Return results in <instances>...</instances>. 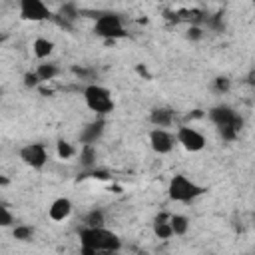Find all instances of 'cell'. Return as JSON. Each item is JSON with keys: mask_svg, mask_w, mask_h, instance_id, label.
I'll return each instance as SVG.
<instances>
[{"mask_svg": "<svg viewBox=\"0 0 255 255\" xmlns=\"http://www.w3.org/2000/svg\"><path fill=\"white\" fill-rule=\"evenodd\" d=\"M153 233L159 239H169L173 235L171 233V227H169V213H159L153 219Z\"/></svg>", "mask_w": 255, "mask_h": 255, "instance_id": "12", "label": "cell"}, {"mask_svg": "<svg viewBox=\"0 0 255 255\" xmlns=\"http://www.w3.org/2000/svg\"><path fill=\"white\" fill-rule=\"evenodd\" d=\"M96 163V147L94 145H82L80 149V165L92 167Z\"/></svg>", "mask_w": 255, "mask_h": 255, "instance_id": "16", "label": "cell"}, {"mask_svg": "<svg viewBox=\"0 0 255 255\" xmlns=\"http://www.w3.org/2000/svg\"><path fill=\"white\" fill-rule=\"evenodd\" d=\"M207 116H209V120L217 126V129H221V128H235V129L239 131L241 126H243V120H241L229 106H213V108L207 112Z\"/></svg>", "mask_w": 255, "mask_h": 255, "instance_id": "4", "label": "cell"}, {"mask_svg": "<svg viewBox=\"0 0 255 255\" xmlns=\"http://www.w3.org/2000/svg\"><path fill=\"white\" fill-rule=\"evenodd\" d=\"M32 235H34V229L30 225H16L14 227V237L20 241H28Z\"/></svg>", "mask_w": 255, "mask_h": 255, "instance_id": "19", "label": "cell"}, {"mask_svg": "<svg viewBox=\"0 0 255 255\" xmlns=\"http://www.w3.org/2000/svg\"><path fill=\"white\" fill-rule=\"evenodd\" d=\"M177 141L187 149V151H201L203 147H205V137L197 131V129H193V128H189V126H181L179 129H177Z\"/></svg>", "mask_w": 255, "mask_h": 255, "instance_id": "7", "label": "cell"}, {"mask_svg": "<svg viewBox=\"0 0 255 255\" xmlns=\"http://www.w3.org/2000/svg\"><path fill=\"white\" fill-rule=\"evenodd\" d=\"M167 193H169V199L187 203V201H193L195 197L203 195L205 193V187H201L195 181H191L189 177L177 173V175L171 177V181L167 185Z\"/></svg>", "mask_w": 255, "mask_h": 255, "instance_id": "1", "label": "cell"}, {"mask_svg": "<svg viewBox=\"0 0 255 255\" xmlns=\"http://www.w3.org/2000/svg\"><path fill=\"white\" fill-rule=\"evenodd\" d=\"M12 223H14L12 213H10L4 205H0V227H8V225H12Z\"/></svg>", "mask_w": 255, "mask_h": 255, "instance_id": "21", "label": "cell"}, {"mask_svg": "<svg viewBox=\"0 0 255 255\" xmlns=\"http://www.w3.org/2000/svg\"><path fill=\"white\" fill-rule=\"evenodd\" d=\"M20 16L24 20L42 22V20L52 18V10L42 0H22L20 2Z\"/></svg>", "mask_w": 255, "mask_h": 255, "instance_id": "6", "label": "cell"}, {"mask_svg": "<svg viewBox=\"0 0 255 255\" xmlns=\"http://www.w3.org/2000/svg\"><path fill=\"white\" fill-rule=\"evenodd\" d=\"M72 213V201L68 197H58L56 201H52V205L48 207V215L54 221H64L68 215Z\"/></svg>", "mask_w": 255, "mask_h": 255, "instance_id": "10", "label": "cell"}, {"mask_svg": "<svg viewBox=\"0 0 255 255\" xmlns=\"http://www.w3.org/2000/svg\"><path fill=\"white\" fill-rule=\"evenodd\" d=\"M84 100H86V106L96 112L98 116H106L114 110V100L110 96V92L102 86H96V84H90L86 90H84Z\"/></svg>", "mask_w": 255, "mask_h": 255, "instance_id": "2", "label": "cell"}, {"mask_svg": "<svg viewBox=\"0 0 255 255\" xmlns=\"http://www.w3.org/2000/svg\"><path fill=\"white\" fill-rule=\"evenodd\" d=\"M0 183H2V185H6V183H8V179H6V177H0Z\"/></svg>", "mask_w": 255, "mask_h": 255, "instance_id": "25", "label": "cell"}, {"mask_svg": "<svg viewBox=\"0 0 255 255\" xmlns=\"http://www.w3.org/2000/svg\"><path fill=\"white\" fill-rule=\"evenodd\" d=\"M187 36H189L191 40H197V38H201V28H197V26L189 28V30H187Z\"/></svg>", "mask_w": 255, "mask_h": 255, "instance_id": "24", "label": "cell"}, {"mask_svg": "<svg viewBox=\"0 0 255 255\" xmlns=\"http://www.w3.org/2000/svg\"><path fill=\"white\" fill-rule=\"evenodd\" d=\"M32 50H34V56L36 58H48L54 50V42H50L48 38H36L34 44H32Z\"/></svg>", "mask_w": 255, "mask_h": 255, "instance_id": "13", "label": "cell"}, {"mask_svg": "<svg viewBox=\"0 0 255 255\" xmlns=\"http://www.w3.org/2000/svg\"><path fill=\"white\" fill-rule=\"evenodd\" d=\"M149 143H151V149H153L155 153H169V151L173 149L175 137H173L169 131H165V129H161V128H155V129H151V133H149Z\"/></svg>", "mask_w": 255, "mask_h": 255, "instance_id": "8", "label": "cell"}, {"mask_svg": "<svg viewBox=\"0 0 255 255\" xmlns=\"http://www.w3.org/2000/svg\"><path fill=\"white\" fill-rule=\"evenodd\" d=\"M36 76H38L40 82H48V80L58 76V66L56 64H40L36 68Z\"/></svg>", "mask_w": 255, "mask_h": 255, "instance_id": "15", "label": "cell"}, {"mask_svg": "<svg viewBox=\"0 0 255 255\" xmlns=\"http://www.w3.org/2000/svg\"><path fill=\"white\" fill-rule=\"evenodd\" d=\"M38 84H40V80H38L36 72H28V74H24V86H28V88H36Z\"/></svg>", "mask_w": 255, "mask_h": 255, "instance_id": "23", "label": "cell"}, {"mask_svg": "<svg viewBox=\"0 0 255 255\" xmlns=\"http://www.w3.org/2000/svg\"><path fill=\"white\" fill-rule=\"evenodd\" d=\"M84 225L86 227H104V213L100 209H92L84 217Z\"/></svg>", "mask_w": 255, "mask_h": 255, "instance_id": "17", "label": "cell"}, {"mask_svg": "<svg viewBox=\"0 0 255 255\" xmlns=\"http://www.w3.org/2000/svg\"><path fill=\"white\" fill-rule=\"evenodd\" d=\"M94 32H96V36H102V38H108V40L126 36L124 22H122V18L118 14H102V16H98Z\"/></svg>", "mask_w": 255, "mask_h": 255, "instance_id": "3", "label": "cell"}, {"mask_svg": "<svg viewBox=\"0 0 255 255\" xmlns=\"http://www.w3.org/2000/svg\"><path fill=\"white\" fill-rule=\"evenodd\" d=\"M20 159L32 169H42L48 161V151L44 143H28L20 149Z\"/></svg>", "mask_w": 255, "mask_h": 255, "instance_id": "5", "label": "cell"}, {"mask_svg": "<svg viewBox=\"0 0 255 255\" xmlns=\"http://www.w3.org/2000/svg\"><path fill=\"white\" fill-rule=\"evenodd\" d=\"M60 16H62V18H74V16H78L76 6H74V4H64V6L60 8Z\"/></svg>", "mask_w": 255, "mask_h": 255, "instance_id": "22", "label": "cell"}, {"mask_svg": "<svg viewBox=\"0 0 255 255\" xmlns=\"http://www.w3.org/2000/svg\"><path fill=\"white\" fill-rule=\"evenodd\" d=\"M149 122L153 124V126H157V128H167V126H171L173 124V112L169 110V108H155V110H151V114H149Z\"/></svg>", "mask_w": 255, "mask_h": 255, "instance_id": "11", "label": "cell"}, {"mask_svg": "<svg viewBox=\"0 0 255 255\" xmlns=\"http://www.w3.org/2000/svg\"><path fill=\"white\" fill-rule=\"evenodd\" d=\"M213 88H215L217 92H229V88H231V80L225 78V76H219V78L213 80Z\"/></svg>", "mask_w": 255, "mask_h": 255, "instance_id": "20", "label": "cell"}, {"mask_svg": "<svg viewBox=\"0 0 255 255\" xmlns=\"http://www.w3.org/2000/svg\"><path fill=\"white\" fill-rule=\"evenodd\" d=\"M56 151H58V155L62 157V159H68V157H72L76 151H74V147H72V143H68V141H58L56 143Z\"/></svg>", "mask_w": 255, "mask_h": 255, "instance_id": "18", "label": "cell"}, {"mask_svg": "<svg viewBox=\"0 0 255 255\" xmlns=\"http://www.w3.org/2000/svg\"><path fill=\"white\" fill-rule=\"evenodd\" d=\"M169 227H171V233L173 235H185L187 229H189V219L185 215H169Z\"/></svg>", "mask_w": 255, "mask_h": 255, "instance_id": "14", "label": "cell"}, {"mask_svg": "<svg viewBox=\"0 0 255 255\" xmlns=\"http://www.w3.org/2000/svg\"><path fill=\"white\" fill-rule=\"evenodd\" d=\"M104 126H106V122H104L102 118H98L96 122L84 126L82 131H80V141H82L84 145H94V143L102 137V133H104Z\"/></svg>", "mask_w": 255, "mask_h": 255, "instance_id": "9", "label": "cell"}]
</instances>
